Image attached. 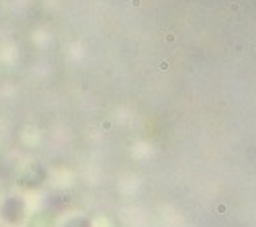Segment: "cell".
<instances>
[{"label":"cell","mask_w":256,"mask_h":227,"mask_svg":"<svg viewBox=\"0 0 256 227\" xmlns=\"http://www.w3.org/2000/svg\"><path fill=\"white\" fill-rule=\"evenodd\" d=\"M29 227H54V215L48 213V211L35 213V215L29 219Z\"/></svg>","instance_id":"3"},{"label":"cell","mask_w":256,"mask_h":227,"mask_svg":"<svg viewBox=\"0 0 256 227\" xmlns=\"http://www.w3.org/2000/svg\"><path fill=\"white\" fill-rule=\"evenodd\" d=\"M44 182H46V170L41 166H37V164L27 166L23 172H20V176H18V184H20V187H25V189H37Z\"/></svg>","instance_id":"1"},{"label":"cell","mask_w":256,"mask_h":227,"mask_svg":"<svg viewBox=\"0 0 256 227\" xmlns=\"http://www.w3.org/2000/svg\"><path fill=\"white\" fill-rule=\"evenodd\" d=\"M2 217L8 223H18L25 217V201L20 197H8L2 205Z\"/></svg>","instance_id":"2"},{"label":"cell","mask_w":256,"mask_h":227,"mask_svg":"<svg viewBox=\"0 0 256 227\" xmlns=\"http://www.w3.org/2000/svg\"><path fill=\"white\" fill-rule=\"evenodd\" d=\"M52 203H56L58 207H66V205H70V197H56L52 199Z\"/></svg>","instance_id":"5"},{"label":"cell","mask_w":256,"mask_h":227,"mask_svg":"<svg viewBox=\"0 0 256 227\" xmlns=\"http://www.w3.org/2000/svg\"><path fill=\"white\" fill-rule=\"evenodd\" d=\"M66 227H90V221L84 219V217H74L66 223Z\"/></svg>","instance_id":"4"}]
</instances>
